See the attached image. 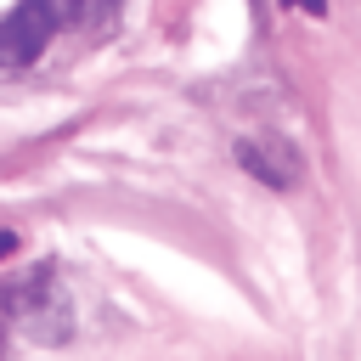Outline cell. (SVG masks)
Listing matches in <instances>:
<instances>
[{
    "label": "cell",
    "mask_w": 361,
    "mask_h": 361,
    "mask_svg": "<svg viewBox=\"0 0 361 361\" xmlns=\"http://www.w3.org/2000/svg\"><path fill=\"white\" fill-rule=\"evenodd\" d=\"M62 23H73V6H39V0L11 6V11L0 17V68H28V62H39V51L56 39Z\"/></svg>",
    "instance_id": "cell-1"
},
{
    "label": "cell",
    "mask_w": 361,
    "mask_h": 361,
    "mask_svg": "<svg viewBox=\"0 0 361 361\" xmlns=\"http://www.w3.org/2000/svg\"><path fill=\"white\" fill-rule=\"evenodd\" d=\"M237 164H243L259 186H271V192H288V186L299 180V152H293V141H282V135H271V130L243 135V141H237Z\"/></svg>",
    "instance_id": "cell-2"
},
{
    "label": "cell",
    "mask_w": 361,
    "mask_h": 361,
    "mask_svg": "<svg viewBox=\"0 0 361 361\" xmlns=\"http://www.w3.org/2000/svg\"><path fill=\"white\" fill-rule=\"evenodd\" d=\"M17 248H23V243H17V231H0V259H11Z\"/></svg>",
    "instance_id": "cell-3"
}]
</instances>
